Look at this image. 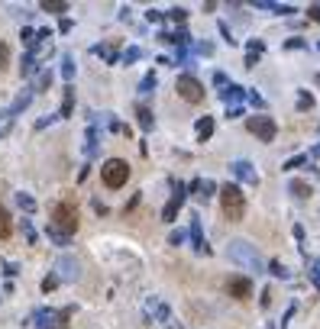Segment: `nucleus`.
Listing matches in <instances>:
<instances>
[{
	"label": "nucleus",
	"mask_w": 320,
	"mask_h": 329,
	"mask_svg": "<svg viewBox=\"0 0 320 329\" xmlns=\"http://www.w3.org/2000/svg\"><path fill=\"white\" fill-rule=\"evenodd\" d=\"M220 210H223V219H230V223H240L243 219V213H246V197H243V190L236 184H227L220 190Z\"/></svg>",
	"instance_id": "obj_1"
},
{
	"label": "nucleus",
	"mask_w": 320,
	"mask_h": 329,
	"mask_svg": "<svg viewBox=\"0 0 320 329\" xmlns=\"http://www.w3.org/2000/svg\"><path fill=\"white\" fill-rule=\"evenodd\" d=\"M230 258H233L236 265H243L246 271H262L265 268V258L256 252V245L243 242V239H233V242H230Z\"/></svg>",
	"instance_id": "obj_2"
},
{
	"label": "nucleus",
	"mask_w": 320,
	"mask_h": 329,
	"mask_svg": "<svg viewBox=\"0 0 320 329\" xmlns=\"http://www.w3.org/2000/svg\"><path fill=\"white\" fill-rule=\"evenodd\" d=\"M52 229L65 232V236H71L74 229H78V207H74L71 200H62L52 207Z\"/></svg>",
	"instance_id": "obj_3"
},
{
	"label": "nucleus",
	"mask_w": 320,
	"mask_h": 329,
	"mask_svg": "<svg viewBox=\"0 0 320 329\" xmlns=\"http://www.w3.org/2000/svg\"><path fill=\"white\" fill-rule=\"evenodd\" d=\"M100 181H104L110 190H120L129 181V164L123 159H107L104 168H100Z\"/></svg>",
	"instance_id": "obj_4"
},
{
	"label": "nucleus",
	"mask_w": 320,
	"mask_h": 329,
	"mask_svg": "<svg viewBox=\"0 0 320 329\" xmlns=\"http://www.w3.org/2000/svg\"><path fill=\"white\" fill-rule=\"evenodd\" d=\"M175 91H178V97H181V100H188V104H201V100H204V87H201V81L191 78V74H181L178 84H175Z\"/></svg>",
	"instance_id": "obj_5"
},
{
	"label": "nucleus",
	"mask_w": 320,
	"mask_h": 329,
	"mask_svg": "<svg viewBox=\"0 0 320 329\" xmlns=\"http://www.w3.org/2000/svg\"><path fill=\"white\" fill-rule=\"evenodd\" d=\"M246 129H249L253 136H259L262 142H272V139H275V133H278L275 120H269V116H249V120H246Z\"/></svg>",
	"instance_id": "obj_6"
},
{
	"label": "nucleus",
	"mask_w": 320,
	"mask_h": 329,
	"mask_svg": "<svg viewBox=\"0 0 320 329\" xmlns=\"http://www.w3.org/2000/svg\"><path fill=\"white\" fill-rule=\"evenodd\" d=\"M227 294L233 300H243V304H246V300L253 297V284H249L246 278H230L227 281Z\"/></svg>",
	"instance_id": "obj_7"
},
{
	"label": "nucleus",
	"mask_w": 320,
	"mask_h": 329,
	"mask_svg": "<svg viewBox=\"0 0 320 329\" xmlns=\"http://www.w3.org/2000/svg\"><path fill=\"white\" fill-rule=\"evenodd\" d=\"M58 278H65V281H74V278H78V262H74L71 255L58 258Z\"/></svg>",
	"instance_id": "obj_8"
},
{
	"label": "nucleus",
	"mask_w": 320,
	"mask_h": 329,
	"mask_svg": "<svg viewBox=\"0 0 320 329\" xmlns=\"http://www.w3.org/2000/svg\"><path fill=\"white\" fill-rule=\"evenodd\" d=\"M36 329H55L58 323V313H52V310H36Z\"/></svg>",
	"instance_id": "obj_9"
},
{
	"label": "nucleus",
	"mask_w": 320,
	"mask_h": 329,
	"mask_svg": "<svg viewBox=\"0 0 320 329\" xmlns=\"http://www.w3.org/2000/svg\"><path fill=\"white\" fill-rule=\"evenodd\" d=\"M191 236H194V249L197 252H210L207 242H204V236H201V223H197V216H191Z\"/></svg>",
	"instance_id": "obj_10"
},
{
	"label": "nucleus",
	"mask_w": 320,
	"mask_h": 329,
	"mask_svg": "<svg viewBox=\"0 0 320 329\" xmlns=\"http://www.w3.org/2000/svg\"><path fill=\"white\" fill-rule=\"evenodd\" d=\"M233 171H236V174H240L246 184H256V174H253V164H249V162H236Z\"/></svg>",
	"instance_id": "obj_11"
},
{
	"label": "nucleus",
	"mask_w": 320,
	"mask_h": 329,
	"mask_svg": "<svg viewBox=\"0 0 320 329\" xmlns=\"http://www.w3.org/2000/svg\"><path fill=\"white\" fill-rule=\"evenodd\" d=\"M181 203H185V194H181V187H178V194L172 197V203L165 207V219H175V213L181 210Z\"/></svg>",
	"instance_id": "obj_12"
},
{
	"label": "nucleus",
	"mask_w": 320,
	"mask_h": 329,
	"mask_svg": "<svg viewBox=\"0 0 320 329\" xmlns=\"http://www.w3.org/2000/svg\"><path fill=\"white\" fill-rule=\"evenodd\" d=\"M10 232H13L10 213H6V207H0V239H10Z\"/></svg>",
	"instance_id": "obj_13"
},
{
	"label": "nucleus",
	"mask_w": 320,
	"mask_h": 329,
	"mask_svg": "<svg viewBox=\"0 0 320 329\" xmlns=\"http://www.w3.org/2000/svg\"><path fill=\"white\" fill-rule=\"evenodd\" d=\"M210 133H214V116H204V120L197 123V136H201V142L210 139Z\"/></svg>",
	"instance_id": "obj_14"
},
{
	"label": "nucleus",
	"mask_w": 320,
	"mask_h": 329,
	"mask_svg": "<svg viewBox=\"0 0 320 329\" xmlns=\"http://www.w3.org/2000/svg\"><path fill=\"white\" fill-rule=\"evenodd\" d=\"M291 194L301 197V200H308V197H311V184L308 181H291Z\"/></svg>",
	"instance_id": "obj_15"
},
{
	"label": "nucleus",
	"mask_w": 320,
	"mask_h": 329,
	"mask_svg": "<svg viewBox=\"0 0 320 329\" xmlns=\"http://www.w3.org/2000/svg\"><path fill=\"white\" fill-rule=\"evenodd\" d=\"M39 6H42L45 13H65V10H68V3H65V0H42Z\"/></svg>",
	"instance_id": "obj_16"
},
{
	"label": "nucleus",
	"mask_w": 320,
	"mask_h": 329,
	"mask_svg": "<svg viewBox=\"0 0 320 329\" xmlns=\"http://www.w3.org/2000/svg\"><path fill=\"white\" fill-rule=\"evenodd\" d=\"M10 68V45L0 42V71H6Z\"/></svg>",
	"instance_id": "obj_17"
},
{
	"label": "nucleus",
	"mask_w": 320,
	"mask_h": 329,
	"mask_svg": "<svg viewBox=\"0 0 320 329\" xmlns=\"http://www.w3.org/2000/svg\"><path fill=\"white\" fill-rule=\"evenodd\" d=\"M71 107H74V91L71 87H65V104H62V116L71 113Z\"/></svg>",
	"instance_id": "obj_18"
},
{
	"label": "nucleus",
	"mask_w": 320,
	"mask_h": 329,
	"mask_svg": "<svg viewBox=\"0 0 320 329\" xmlns=\"http://www.w3.org/2000/svg\"><path fill=\"white\" fill-rule=\"evenodd\" d=\"M139 123H142V129H149L152 126V113H149V110H139Z\"/></svg>",
	"instance_id": "obj_19"
},
{
	"label": "nucleus",
	"mask_w": 320,
	"mask_h": 329,
	"mask_svg": "<svg viewBox=\"0 0 320 329\" xmlns=\"http://www.w3.org/2000/svg\"><path fill=\"white\" fill-rule=\"evenodd\" d=\"M155 87V74H146V81H142V94H149Z\"/></svg>",
	"instance_id": "obj_20"
},
{
	"label": "nucleus",
	"mask_w": 320,
	"mask_h": 329,
	"mask_svg": "<svg viewBox=\"0 0 320 329\" xmlns=\"http://www.w3.org/2000/svg\"><path fill=\"white\" fill-rule=\"evenodd\" d=\"M62 74H65V78H71V74H74V65H71V58H65V61H62Z\"/></svg>",
	"instance_id": "obj_21"
},
{
	"label": "nucleus",
	"mask_w": 320,
	"mask_h": 329,
	"mask_svg": "<svg viewBox=\"0 0 320 329\" xmlns=\"http://www.w3.org/2000/svg\"><path fill=\"white\" fill-rule=\"evenodd\" d=\"M68 317H71V313H58V323H55V329H68Z\"/></svg>",
	"instance_id": "obj_22"
},
{
	"label": "nucleus",
	"mask_w": 320,
	"mask_h": 329,
	"mask_svg": "<svg viewBox=\"0 0 320 329\" xmlns=\"http://www.w3.org/2000/svg\"><path fill=\"white\" fill-rule=\"evenodd\" d=\"M16 200H19V207H23V210H32V207H36V203H32V200H29V197H26V194H19Z\"/></svg>",
	"instance_id": "obj_23"
},
{
	"label": "nucleus",
	"mask_w": 320,
	"mask_h": 329,
	"mask_svg": "<svg viewBox=\"0 0 320 329\" xmlns=\"http://www.w3.org/2000/svg\"><path fill=\"white\" fill-rule=\"evenodd\" d=\"M49 84H52V74H49V71H45V74H42V78H39V84H36V87H39V91H45V87H49Z\"/></svg>",
	"instance_id": "obj_24"
},
{
	"label": "nucleus",
	"mask_w": 320,
	"mask_h": 329,
	"mask_svg": "<svg viewBox=\"0 0 320 329\" xmlns=\"http://www.w3.org/2000/svg\"><path fill=\"white\" fill-rule=\"evenodd\" d=\"M272 271H275L278 278H288V271H285V268H282V265H278V262H272Z\"/></svg>",
	"instance_id": "obj_25"
},
{
	"label": "nucleus",
	"mask_w": 320,
	"mask_h": 329,
	"mask_svg": "<svg viewBox=\"0 0 320 329\" xmlns=\"http://www.w3.org/2000/svg\"><path fill=\"white\" fill-rule=\"evenodd\" d=\"M139 55H142L139 49H129V52H126V58H123V61H136V58H139Z\"/></svg>",
	"instance_id": "obj_26"
},
{
	"label": "nucleus",
	"mask_w": 320,
	"mask_h": 329,
	"mask_svg": "<svg viewBox=\"0 0 320 329\" xmlns=\"http://www.w3.org/2000/svg\"><path fill=\"white\" fill-rule=\"evenodd\" d=\"M308 16H311V19H320V3L311 6V10H308Z\"/></svg>",
	"instance_id": "obj_27"
},
{
	"label": "nucleus",
	"mask_w": 320,
	"mask_h": 329,
	"mask_svg": "<svg viewBox=\"0 0 320 329\" xmlns=\"http://www.w3.org/2000/svg\"><path fill=\"white\" fill-rule=\"evenodd\" d=\"M314 284L320 287V262H314Z\"/></svg>",
	"instance_id": "obj_28"
},
{
	"label": "nucleus",
	"mask_w": 320,
	"mask_h": 329,
	"mask_svg": "<svg viewBox=\"0 0 320 329\" xmlns=\"http://www.w3.org/2000/svg\"><path fill=\"white\" fill-rule=\"evenodd\" d=\"M317 84H320V74H317Z\"/></svg>",
	"instance_id": "obj_29"
}]
</instances>
